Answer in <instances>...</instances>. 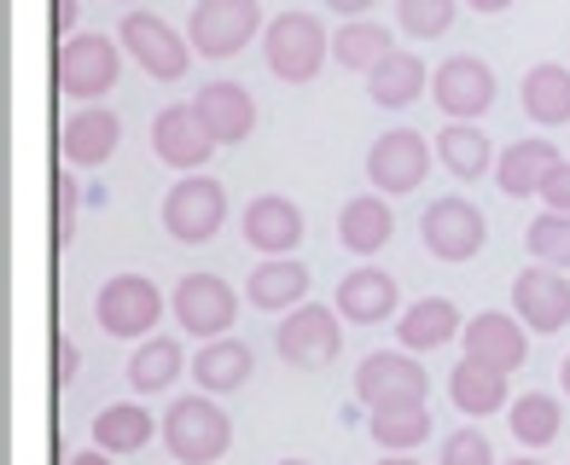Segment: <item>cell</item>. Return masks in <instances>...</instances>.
I'll return each mask as SVG.
<instances>
[{
    "label": "cell",
    "instance_id": "cell-1",
    "mask_svg": "<svg viewBox=\"0 0 570 465\" xmlns=\"http://www.w3.org/2000/svg\"><path fill=\"white\" fill-rule=\"evenodd\" d=\"M233 443V425L227 413L210 402V396H180L169 413H164V448L180 459V465H216Z\"/></svg>",
    "mask_w": 570,
    "mask_h": 465
},
{
    "label": "cell",
    "instance_id": "cell-2",
    "mask_svg": "<svg viewBox=\"0 0 570 465\" xmlns=\"http://www.w3.org/2000/svg\"><path fill=\"white\" fill-rule=\"evenodd\" d=\"M263 53H268V70L279 76V82H315V70L332 53V36H326V23L315 12H285V18L268 23Z\"/></svg>",
    "mask_w": 570,
    "mask_h": 465
},
{
    "label": "cell",
    "instance_id": "cell-3",
    "mask_svg": "<svg viewBox=\"0 0 570 465\" xmlns=\"http://www.w3.org/2000/svg\"><path fill=\"white\" fill-rule=\"evenodd\" d=\"M227 221V187L210 175H187V180H175L169 198H164V227H169V239L180 245H204V239H216Z\"/></svg>",
    "mask_w": 570,
    "mask_h": 465
},
{
    "label": "cell",
    "instance_id": "cell-4",
    "mask_svg": "<svg viewBox=\"0 0 570 465\" xmlns=\"http://www.w3.org/2000/svg\"><path fill=\"white\" fill-rule=\"evenodd\" d=\"M117 70H122V47H111V36H70L59 41V59H53V82L70 99H99L117 88Z\"/></svg>",
    "mask_w": 570,
    "mask_h": 465
},
{
    "label": "cell",
    "instance_id": "cell-5",
    "mask_svg": "<svg viewBox=\"0 0 570 465\" xmlns=\"http://www.w3.org/2000/svg\"><path fill=\"white\" fill-rule=\"evenodd\" d=\"M256 30H263V0H198L187 41L204 59H233Z\"/></svg>",
    "mask_w": 570,
    "mask_h": 465
},
{
    "label": "cell",
    "instance_id": "cell-6",
    "mask_svg": "<svg viewBox=\"0 0 570 465\" xmlns=\"http://www.w3.org/2000/svg\"><path fill=\"white\" fill-rule=\"evenodd\" d=\"M431 390V373L420 367L413 355H391V349H373L355 373V396L361 407H425Z\"/></svg>",
    "mask_w": 570,
    "mask_h": 465
},
{
    "label": "cell",
    "instance_id": "cell-7",
    "mask_svg": "<svg viewBox=\"0 0 570 465\" xmlns=\"http://www.w3.org/2000/svg\"><path fill=\"white\" fill-rule=\"evenodd\" d=\"M94 315H99V326H106V338H146L164 315V297L146 274H117V279L99 286Z\"/></svg>",
    "mask_w": 570,
    "mask_h": 465
},
{
    "label": "cell",
    "instance_id": "cell-8",
    "mask_svg": "<svg viewBox=\"0 0 570 465\" xmlns=\"http://www.w3.org/2000/svg\"><path fill=\"white\" fill-rule=\"evenodd\" d=\"M169 308H175L180 332L216 344V338H227V326L239 320V291H233L227 279H216V274H187L175 286V303Z\"/></svg>",
    "mask_w": 570,
    "mask_h": 465
},
{
    "label": "cell",
    "instance_id": "cell-9",
    "mask_svg": "<svg viewBox=\"0 0 570 465\" xmlns=\"http://www.w3.org/2000/svg\"><path fill=\"white\" fill-rule=\"evenodd\" d=\"M420 233H425L431 256H443V263H472V256L483 250V239H489V221H483V210L472 198L449 192L420 216Z\"/></svg>",
    "mask_w": 570,
    "mask_h": 465
},
{
    "label": "cell",
    "instance_id": "cell-10",
    "mask_svg": "<svg viewBox=\"0 0 570 465\" xmlns=\"http://www.w3.org/2000/svg\"><path fill=\"white\" fill-rule=\"evenodd\" d=\"M117 47L146 76H158V82H175V76H187V65H193V41H180L169 23L151 18V12H128L122 30H117Z\"/></svg>",
    "mask_w": 570,
    "mask_h": 465
},
{
    "label": "cell",
    "instance_id": "cell-11",
    "mask_svg": "<svg viewBox=\"0 0 570 465\" xmlns=\"http://www.w3.org/2000/svg\"><path fill=\"white\" fill-rule=\"evenodd\" d=\"M274 344H279V360H292V367H332V360H338L344 332H338V315H332V308L297 303L292 315L279 320Z\"/></svg>",
    "mask_w": 570,
    "mask_h": 465
},
{
    "label": "cell",
    "instance_id": "cell-12",
    "mask_svg": "<svg viewBox=\"0 0 570 465\" xmlns=\"http://www.w3.org/2000/svg\"><path fill=\"white\" fill-rule=\"evenodd\" d=\"M512 308L530 332H541V338L570 326V279H564V268H548V263L524 268L512 279Z\"/></svg>",
    "mask_w": 570,
    "mask_h": 465
},
{
    "label": "cell",
    "instance_id": "cell-13",
    "mask_svg": "<svg viewBox=\"0 0 570 465\" xmlns=\"http://www.w3.org/2000/svg\"><path fill=\"white\" fill-rule=\"evenodd\" d=\"M431 169V146L413 135V128H391V135H379L373 151H367V180L379 192H413Z\"/></svg>",
    "mask_w": 570,
    "mask_h": 465
},
{
    "label": "cell",
    "instance_id": "cell-14",
    "mask_svg": "<svg viewBox=\"0 0 570 465\" xmlns=\"http://www.w3.org/2000/svg\"><path fill=\"white\" fill-rule=\"evenodd\" d=\"M436 106H443L449 117H460V122L483 117L489 106H495V70H489L483 59H472V53L443 59L436 65Z\"/></svg>",
    "mask_w": 570,
    "mask_h": 465
},
{
    "label": "cell",
    "instance_id": "cell-15",
    "mask_svg": "<svg viewBox=\"0 0 570 465\" xmlns=\"http://www.w3.org/2000/svg\"><path fill=\"white\" fill-rule=\"evenodd\" d=\"M151 151L169 164V169H198V164H210V128H204L198 106H164L158 122H151Z\"/></svg>",
    "mask_w": 570,
    "mask_h": 465
},
{
    "label": "cell",
    "instance_id": "cell-16",
    "mask_svg": "<svg viewBox=\"0 0 570 465\" xmlns=\"http://www.w3.org/2000/svg\"><path fill=\"white\" fill-rule=\"evenodd\" d=\"M460 344L472 360H483V367H501V373H518L524 367V320H512V315H478V320H465L460 332Z\"/></svg>",
    "mask_w": 570,
    "mask_h": 465
},
{
    "label": "cell",
    "instance_id": "cell-17",
    "mask_svg": "<svg viewBox=\"0 0 570 465\" xmlns=\"http://www.w3.org/2000/svg\"><path fill=\"white\" fill-rule=\"evenodd\" d=\"M297 239H303V210L292 198L263 192V198L245 204V245L268 250V256H285V250H297Z\"/></svg>",
    "mask_w": 570,
    "mask_h": 465
},
{
    "label": "cell",
    "instance_id": "cell-18",
    "mask_svg": "<svg viewBox=\"0 0 570 465\" xmlns=\"http://www.w3.org/2000/svg\"><path fill=\"white\" fill-rule=\"evenodd\" d=\"M402 303L396 291V279L384 274V268H355L338 279V315L350 326H379V320H391V308Z\"/></svg>",
    "mask_w": 570,
    "mask_h": 465
},
{
    "label": "cell",
    "instance_id": "cell-19",
    "mask_svg": "<svg viewBox=\"0 0 570 465\" xmlns=\"http://www.w3.org/2000/svg\"><path fill=\"white\" fill-rule=\"evenodd\" d=\"M117 140H122V122H117V111H99V106H88V111H76L70 122H65V135H59V151H65V164H82V169H99L117 151Z\"/></svg>",
    "mask_w": 570,
    "mask_h": 465
},
{
    "label": "cell",
    "instance_id": "cell-20",
    "mask_svg": "<svg viewBox=\"0 0 570 465\" xmlns=\"http://www.w3.org/2000/svg\"><path fill=\"white\" fill-rule=\"evenodd\" d=\"M193 106H198V117H204V128H210L216 146H233V140H245L256 128V106H250V93L239 82H210Z\"/></svg>",
    "mask_w": 570,
    "mask_h": 465
},
{
    "label": "cell",
    "instance_id": "cell-21",
    "mask_svg": "<svg viewBox=\"0 0 570 465\" xmlns=\"http://www.w3.org/2000/svg\"><path fill=\"white\" fill-rule=\"evenodd\" d=\"M449 396H454V407L465 413V419H489V413L512 407L507 402V373L501 367H483V360H472V355H465L460 367L449 373Z\"/></svg>",
    "mask_w": 570,
    "mask_h": 465
},
{
    "label": "cell",
    "instance_id": "cell-22",
    "mask_svg": "<svg viewBox=\"0 0 570 465\" xmlns=\"http://www.w3.org/2000/svg\"><path fill=\"white\" fill-rule=\"evenodd\" d=\"M425 82H431V70H425L420 53H391V59H379L367 70V99L384 106V111H402L425 93Z\"/></svg>",
    "mask_w": 570,
    "mask_h": 465
},
{
    "label": "cell",
    "instance_id": "cell-23",
    "mask_svg": "<svg viewBox=\"0 0 570 465\" xmlns=\"http://www.w3.org/2000/svg\"><path fill=\"white\" fill-rule=\"evenodd\" d=\"M256 373V355L250 344L239 338H216V344H204L198 360H193V378H198V390L204 396H227V390H239V384Z\"/></svg>",
    "mask_w": 570,
    "mask_h": 465
},
{
    "label": "cell",
    "instance_id": "cell-24",
    "mask_svg": "<svg viewBox=\"0 0 570 465\" xmlns=\"http://www.w3.org/2000/svg\"><path fill=\"white\" fill-rule=\"evenodd\" d=\"M391 233H396V216H391V204H384L379 192H361V198L344 204V216H338V239H344V250L373 256V250L391 245Z\"/></svg>",
    "mask_w": 570,
    "mask_h": 465
},
{
    "label": "cell",
    "instance_id": "cell-25",
    "mask_svg": "<svg viewBox=\"0 0 570 465\" xmlns=\"http://www.w3.org/2000/svg\"><path fill=\"white\" fill-rule=\"evenodd\" d=\"M559 164H564V158H559L553 140H518V146H507V158L495 164L501 192H507V198H530V192H541V180H548Z\"/></svg>",
    "mask_w": 570,
    "mask_h": 465
},
{
    "label": "cell",
    "instance_id": "cell-26",
    "mask_svg": "<svg viewBox=\"0 0 570 465\" xmlns=\"http://www.w3.org/2000/svg\"><path fill=\"white\" fill-rule=\"evenodd\" d=\"M460 332H465V320H460V308L449 297H420V303L402 308L396 338H402V349H436V344L460 338Z\"/></svg>",
    "mask_w": 570,
    "mask_h": 465
},
{
    "label": "cell",
    "instance_id": "cell-27",
    "mask_svg": "<svg viewBox=\"0 0 570 465\" xmlns=\"http://www.w3.org/2000/svg\"><path fill=\"white\" fill-rule=\"evenodd\" d=\"M308 297V268L292 256H268L263 268L250 274V308H268V315H292Z\"/></svg>",
    "mask_w": 570,
    "mask_h": 465
},
{
    "label": "cell",
    "instance_id": "cell-28",
    "mask_svg": "<svg viewBox=\"0 0 570 465\" xmlns=\"http://www.w3.org/2000/svg\"><path fill=\"white\" fill-rule=\"evenodd\" d=\"M524 117L541 128L570 122V65H535L524 76Z\"/></svg>",
    "mask_w": 570,
    "mask_h": 465
},
{
    "label": "cell",
    "instance_id": "cell-29",
    "mask_svg": "<svg viewBox=\"0 0 570 465\" xmlns=\"http://www.w3.org/2000/svg\"><path fill=\"white\" fill-rule=\"evenodd\" d=\"M151 431H158V419L140 407V402H117L94 419V448L106 454H140L151 443Z\"/></svg>",
    "mask_w": 570,
    "mask_h": 465
},
{
    "label": "cell",
    "instance_id": "cell-30",
    "mask_svg": "<svg viewBox=\"0 0 570 465\" xmlns=\"http://www.w3.org/2000/svg\"><path fill=\"white\" fill-rule=\"evenodd\" d=\"M180 367H187V355H180L175 338H151L135 349V360H128V384H135L140 396H158L169 390V384L180 378Z\"/></svg>",
    "mask_w": 570,
    "mask_h": 465
},
{
    "label": "cell",
    "instance_id": "cell-31",
    "mask_svg": "<svg viewBox=\"0 0 570 465\" xmlns=\"http://www.w3.org/2000/svg\"><path fill=\"white\" fill-rule=\"evenodd\" d=\"M436 164H443L454 180H478L489 164V140H483V128H472V122H454V128H443L436 135Z\"/></svg>",
    "mask_w": 570,
    "mask_h": 465
},
{
    "label": "cell",
    "instance_id": "cell-32",
    "mask_svg": "<svg viewBox=\"0 0 570 465\" xmlns=\"http://www.w3.org/2000/svg\"><path fill=\"white\" fill-rule=\"evenodd\" d=\"M391 30L384 23H367V18H350L338 36H332V59H338L344 70H373L379 59H391Z\"/></svg>",
    "mask_w": 570,
    "mask_h": 465
},
{
    "label": "cell",
    "instance_id": "cell-33",
    "mask_svg": "<svg viewBox=\"0 0 570 465\" xmlns=\"http://www.w3.org/2000/svg\"><path fill=\"white\" fill-rule=\"evenodd\" d=\"M367 431H373V443L384 454H407V448H420L431 436V413L425 407H379L367 419Z\"/></svg>",
    "mask_w": 570,
    "mask_h": 465
},
{
    "label": "cell",
    "instance_id": "cell-34",
    "mask_svg": "<svg viewBox=\"0 0 570 465\" xmlns=\"http://www.w3.org/2000/svg\"><path fill=\"white\" fill-rule=\"evenodd\" d=\"M507 413H512L507 425H512V436H518L524 448H548L553 436H559V402H553V396H541V390L518 396Z\"/></svg>",
    "mask_w": 570,
    "mask_h": 465
},
{
    "label": "cell",
    "instance_id": "cell-35",
    "mask_svg": "<svg viewBox=\"0 0 570 465\" xmlns=\"http://www.w3.org/2000/svg\"><path fill=\"white\" fill-rule=\"evenodd\" d=\"M460 0H396V23L413 36V41H436L454 23Z\"/></svg>",
    "mask_w": 570,
    "mask_h": 465
},
{
    "label": "cell",
    "instance_id": "cell-36",
    "mask_svg": "<svg viewBox=\"0 0 570 465\" xmlns=\"http://www.w3.org/2000/svg\"><path fill=\"white\" fill-rule=\"evenodd\" d=\"M524 245L535 263H548V268H570V216H535L530 233H524Z\"/></svg>",
    "mask_w": 570,
    "mask_h": 465
},
{
    "label": "cell",
    "instance_id": "cell-37",
    "mask_svg": "<svg viewBox=\"0 0 570 465\" xmlns=\"http://www.w3.org/2000/svg\"><path fill=\"white\" fill-rule=\"evenodd\" d=\"M76 216H82V187L59 169L53 175V250H65L76 239Z\"/></svg>",
    "mask_w": 570,
    "mask_h": 465
},
{
    "label": "cell",
    "instance_id": "cell-38",
    "mask_svg": "<svg viewBox=\"0 0 570 465\" xmlns=\"http://www.w3.org/2000/svg\"><path fill=\"white\" fill-rule=\"evenodd\" d=\"M443 465H495V448H489L483 431H449L443 436Z\"/></svg>",
    "mask_w": 570,
    "mask_h": 465
},
{
    "label": "cell",
    "instance_id": "cell-39",
    "mask_svg": "<svg viewBox=\"0 0 570 465\" xmlns=\"http://www.w3.org/2000/svg\"><path fill=\"white\" fill-rule=\"evenodd\" d=\"M541 204H548L553 216H570V164H559L548 180H541V192H535Z\"/></svg>",
    "mask_w": 570,
    "mask_h": 465
},
{
    "label": "cell",
    "instance_id": "cell-40",
    "mask_svg": "<svg viewBox=\"0 0 570 465\" xmlns=\"http://www.w3.org/2000/svg\"><path fill=\"white\" fill-rule=\"evenodd\" d=\"M76 367H82V349H76L65 332H59V338H53V384H59V390L76 378Z\"/></svg>",
    "mask_w": 570,
    "mask_h": 465
},
{
    "label": "cell",
    "instance_id": "cell-41",
    "mask_svg": "<svg viewBox=\"0 0 570 465\" xmlns=\"http://www.w3.org/2000/svg\"><path fill=\"white\" fill-rule=\"evenodd\" d=\"M76 18H82V7H76V0H53V36H59V41L76 30Z\"/></svg>",
    "mask_w": 570,
    "mask_h": 465
},
{
    "label": "cell",
    "instance_id": "cell-42",
    "mask_svg": "<svg viewBox=\"0 0 570 465\" xmlns=\"http://www.w3.org/2000/svg\"><path fill=\"white\" fill-rule=\"evenodd\" d=\"M326 7H332V12H338V18H361V12H367V7H373V0H326Z\"/></svg>",
    "mask_w": 570,
    "mask_h": 465
},
{
    "label": "cell",
    "instance_id": "cell-43",
    "mask_svg": "<svg viewBox=\"0 0 570 465\" xmlns=\"http://www.w3.org/2000/svg\"><path fill=\"white\" fill-rule=\"evenodd\" d=\"M70 465H111V454L106 448H88V454H76Z\"/></svg>",
    "mask_w": 570,
    "mask_h": 465
},
{
    "label": "cell",
    "instance_id": "cell-44",
    "mask_svg": "<svg viewBox=\"0 0 570 465\" xmlns=\"http://www.w3.org/2000/svg\"><path fill=\"white\" fill-rule=\"evenodd\" d=\"M465 7H472V12H507L512 0H465Z\"/></svg>",
    "mask_w": 570,
    "mask_h": 465
},
{
    "label": "cell",
    "instance_id": "cell-45",
    "mask_svg": "<svg viewBox=\"0 0 570 465\" xmlns=\"http://www.w3.org/2000/svg\"><path fill=\"white\" fill-rule=\"evenodd\" d=\"M379 465H420V459H413V454H384Z\"/></svg>",
    "mask_w": 570,
    "mask_h": 465
},
{
    "label": "cell",
    "instance_id": "cell-46",
    "mask_svg": "<svg viewBox=\"0 0 570 465\" xmlns=\"http://www.w3.org/2000/svg\"><path fill=\"white\" fill-rule=\"evenodd\" d=\"M559 384H564V396H570V355L559 360Z\"/></svg>",
    "mask_w": 570,
    "mask_h": 465
},
{
    "label": "cell",
    "instance_id": "cell-47",
    "mask_svg": "<svg viewBox=\"0 0 570 465\" xmlns=\"http://www.w3.org/2000/svg\"><path fill=\"white\" fill-rule=\"evenodd\" d=\"M512 465H541V459H530V454H524V459H512Z\"/></svg>",
    "mask_w": 570,
    "mask_h": 465
},
{
    "label": "cell",
    "instance_id": "cell-48",
    "mask_svg": "<svg viewBox=\"0 0 570 465\" xmlns=\"http://www.w3.org/2000/svg\"><path fill=\"white\" fill-rule=\"evenodd\" d=\"M279 465H308V459H279Z\"/></svg>",
    "mask_w": 570,
    "mask_h": 465
}]
</instances>
